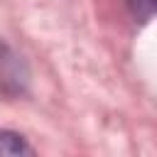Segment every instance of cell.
I'll list each match as a JSON object with an SVG mask.
<instances>
[{
    "mask_svg": "<svg viewBox=\"0 0 157 157\" xmlns=\"http://www.w3.org/2000/svg\"><path fill=\"white\" fill-rule=\"evenodd\" d=\"M22 157V155H34V147L27 142L25 135L15 130L0 128V157Z\"/></svg>",
    "mask_w": 157,
    "mask_h": 157,
    "instance_id": "cell-2",
    "label": "cell"
},
{
    "mask_svg": "<svg viewBox=\"0 0 157 157\" xmlns=\"http://www.w3.org/2000/svg\"><path fill=\"white\" fill-rule=\"evenodd\" d=\"M29 88V69L25 59L0 39V101L22 98Z\"/></svg>",
    "mask_w": 157,
    "mask_h": 157,
    "instance_id": "cell-1",
    "label": "cell"
},
{
    "mask_svg": "<svg viewBox=\"0 0 157 157\" xmlns=\"http://www.w3.org/2000/svg\"><path fill=\"white\" fill-rule=\"evenodd\" d=\"M128 10L137 25H147L157 17V0H128Z\"/></svg>",
    "mask_w": 157,
    "mask_h": 157,
    "instance_id": "cell-3",
    "label": "cell"
}]
</instances>
